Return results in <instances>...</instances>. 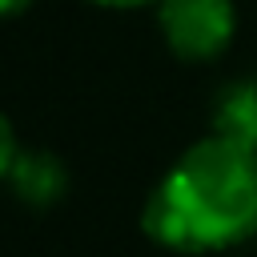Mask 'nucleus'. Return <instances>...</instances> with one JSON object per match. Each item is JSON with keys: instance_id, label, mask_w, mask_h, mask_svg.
Wrapping results in <instances>:
<instances>
[{"instance_id": "20e7f679", "label": "nucleus", "mask_w": 257, "mask_h": 257, "mask_svg": "<svg viewBox=\"0 0 257 257\" xmlns=\"http://www.w3.org/2000/svg\"><path fill=\"white\" fill-rule=\"evenodd\" d=\"M213 133L257 153V84H233L213 108Z\"/></svg>"}, {"instance_id": "423d86ee", "label": "nucleus", "mask_w": 257, "mask_h": 257, "mask_svg": "<svg viewBox=\"0 0 257 257\" xmlns=\"http://www.w3.org/2000/svg\"><path fill=\"white\" fill-rule=\"evenodd\" d=\"M92 4H104V8H137V4H153V0H92Z\"/></svg>"}, {"instance_id": "7ed1b4c3", "label": "nucleus", "mask_w": 257, "mask_h": 257, "mask_svg": "<svg viewBox=\"0 0 257 257\" xmlns=\"http://www.w3.org/2000/svg\"><path fill=\"white\" fill-rule=\"evenodd\" d=\"M8 185L24 205L44 209V205L60 201V193L68 189V173L52 153L32 149V153H16V161L8 169Z\"/></svg>"}, {"instance_id": "f257e3e1", "label": "nucleus", "mask_w": 257, "mask_h": 257, "mask_svg": "<svg viewBox=\"0 0 257 257\" xmlns=\"http://www.w3.org/2000/svg\"><path fill=\"white\" fill-rule=\"evenodd\" d=\"M141 229L173 253H217L249 241L257 233V153L217 133L189 145L153 185Z\"/></svg>"}, {"instance_id": "f03ea898", "label": "nucleus", "mask_w": 257, "mask_h": 257, "mask_svg": "<svg viewBox=\"0 0 257 257\" xmlns=\"http://www.w3.org/2000/svg\"><path fill=\"white\" fill-rule=\"evenodd\" d=\"M157 24L181 60L217 56L237 28L233 0H157Z\"/></svg>"}, {"instance_id": "0eeeda50", "label": "nucleus", "mask_w": 257, "mask_h": 257, "mask_svg": "<svg viewBox=\"0 0 257 257\" xmlns=\"http://www.w3.org/2000/svg\"><path fill=\"white\" fill-rule=\"evenodd\" d=\"M28 0H0V16H12V12H20Z\"/></svg>"}, {"instance_id": "39448f33", "label": "nucleus", "mask_w": 257, "mask_h": 257, "mask_svg": "<svg viewBox=\"0 0 257 257\" xmlns=\"http://www.w3.org/2000/svg\"><path fill=\"white\" fill-rule=\"evenodd\" d=\"M16 133H12V124H8V116L0 112V177H8V169H12V161H16Z\"/></svg>"}]
</instances>
